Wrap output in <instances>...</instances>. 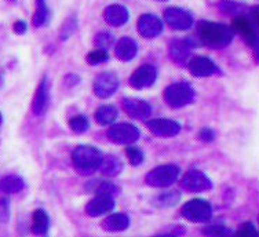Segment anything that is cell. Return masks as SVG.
<instances>
[{
  "mask_svg": "<svg viewBox=\"0 0 259 237\" xmlns=\"http://www.w3.org/2000/svg\"><path fill=\"white\" fill-rule=\"evenodd\" d=\"M89 120L85 116H75V117H72L69 120V127L72 129V131L76 134H81V133H85L87 130H89Z\"/></svg>",
  "mask_w": 259,
  "mask_h": 237,
  "instance_id": "cell-30",
  "label": "cell"
},
{
  "mask_svg": "<svg viewBox=\"0 0 259 237\" xmlns=\"http://www.w3.org/2000/svg\"><path fill=\"white\" fill-rule=\"evenodd\" d=\"M199 137L200 139H201V141H204V142H211V141H214L215 134L211 129H201L200 130Z\"/></svg>",
  "mask_w": 259,
  "mask_h": 237,
  "instance_id": "cell-38",
  "label": "cell"
},
{
  "mask_svg": "<svg viewBox=\"0 0 259 237\" xmlns=\"http://www.w3.org/2000/svg\"><path fill=\"white\" fill-rule=\"evenodd\" d=\"M123 109L125 110V113L128 114L130 117L138 118H148L152 113V108L146 101L142 99H135V98H125L123 99Z\"/></svg>",
  "mask_w": 259,
  "mask_h": 237,
  "instance_id": "cell-15",
  "label": "cell"
},
{
  "mask_svg": "<svg viewBox=\"0 0 259 237\" xmlns=\"http://www.w3.org/2000/svg\"><path fill=\"white\" fill-rule=\"evenodd\" d=\"M168 53L171 59L175 64L185 65L189 62L190 55H192V49L188 42L180 39H174L169 42Z\"/></svg>",
  "mask_w": 259,
  "mask_h": 237,
  "instance_id": "cell-17",
  "label": "cell"
},
{
  "mask_svg": "<svg viewBox=\"0 0 259 237\" xmlns=\"http://www.w3.org/2000/svg\"><path fill=\"white\" fill-rule=\"evenodd\" d=\"M197 33L203 45L215 50L228 47L234 36L233 29L230 26L209 21H200L197 25Z\"/></svg>",
  "mask_w": 259,
  "mask_h": 237,
  "instance_id": "cell-1",
  "label": "cell"
},
{
  "mask_svg": "<svg viewBox=\"0 0 259 237\" xmlns=\"http://www.w3.org/2000/svg\"><path fill=\"white\" fill-rule=\"evenodd\" d=\"M13 29H14V32L17 33V35H24L26 32V29H28V25H26L25 21H17L14 24V26H13Z\"/></svg>",
  "mask_w": 259,
  "mask_h": 237,
  "instance_id": "cell-39",
  "label": "cell"
},
{
  "mask_svg": "<svg viewBox=\"0 0 259 237\" xmlns=\"http://www.w3.org/2000/svg\"><path fill=\"white\" fill-rule=\"evenodd\" d=\"M25 188V182L20 175H6L0 179V190H3L7 194H13V193H20L22 189Z\"/></svg>",
  "mask_w": 259,
  "mask_h": 237,
  "instance_id": "cell-23",
  "label": "cell"
},
{
  "mask_svg": "<svg viewBox=\"0 0 259 237\" xmlns=\"http://www.w3.org/2000/svg\"><path fill=\"white\" fill-rule=\"evenodd\" d=\"M2 122H3V118H2V114H0V124H2Z\"/></svg>",
  "mask_w": 259,
  "mask_h": 237,
  "instance_id": "cell-41",
  "label": "cell"
},
{
  "mask_svg": "<svg viewBox=\"0 0 259 237\" xmlns=\"http://www.w3.org/2000/svg\"><path fill=\"white\" fill-rule=\"evenodd\" d=\"M233 237H258V230L251 222H245L236 230Z\"/></svg>",
  "mask_w": 259,
  "mask_h": 237,
  "instance_id": "cell-35",
  "label": "cell"
},
{
  "mask_svg": "<svg viewBox=\"0 0 259 237\" xmlns=\"http://www.w3.org/2000/svg\"><path fill=\"white\" fill-rule=\"evenodd\" d=\"M181 185L185 190L190 193H201L207 192L212 188V182L204 173H201L199 170H190L185 174Z\"/></svg>",
  "mask_w": 259,
  "mask_h": 237,
  "instance_id": "cell-6",
  "label": "cell"
},
{
  "mask_svg": "<svg viewBox=\"0 0 259 237\" xmlns=\"http://www.w3.org/2000/svg\"><path fill=\"white\" fill-rule=\"evenodd\" d=\"M181 194L177 190H169V192H164L161 194H157L153 200V204L156 207L161 208H168L175 206L177 203L180 202Z\"/></svg>",
  "mask_w": 259,
  "mask_h": 237,
  "instance_id": "cell-26",
  "label": "cell"
},
{
  "mask_svg": "<svg viewBox=\"0 0 259 237\" xmlns=\"http://www.w3.org/2000/svg\"><path fill=\"white\" fill-rule=\"evenodd\" d=\"M104 18L110 26H121L130 18L128 10L121 5H110L104 11Z\"/></svg>",
  "mask_w": 259,
  "mask_h": 237,
  "instance_id": "cell-18",
  "label": "cell"
},
{
  "mask_svg": "<svg viewBox=\"0 0 259 237\" xmlns=\"http://www.w3.org/2000/svg\"><path fill=\"white\" fill-rule=\"evenodd\" d=\"M101 226L104 230L110 233H119V232H124L127 230L130 226V218L128 215L121 213H116V214H110L108 217L105 218Z\"/></svg>",
  "mask_w": 259,
  "mask_h": 237,
  "instance_id": "cell-19",
  "label": "cell"
},
{
  "mask_svg": "<svg viewBox=\"0 0 259 237\" xmlns=\"http://www.w3.org/2000/svg\"><path fill=\"white\" fill-rule=\"evenodd\" d=\"M47 105H49V84H47V79L43 77L37 86L35 98L32 101V110L36 116H41L45 114Z\"/></svg>",
  "mask_w": 259,
  "mask_h": 237,
  "instance_id": "cell-20",
  "label": "cell"
},
{
  "mask_svg": "<svg viewBox=\"0 0 259 237\" xmlns=\"http://www.w3.org/2000/svg\"><path fill=\"white\" fill-rule=\"evenodd\" d=\"M119 89V79L115 73L104 72L100 73L94 80V93L100 98H108Z\"/></svg>",
  "mask_w": 259,
  "mask_h": 237,
  "instance_id": "cell-10",
  "label": "cell"
},
{
  "mask_svg": "<svg viewBox=\"0 0 259 237\" xmlns=\"http://www.w3.org/2000/svg\"><path fill=\"white\" fill-rule=\"evenodd\" d=\"M10 198L9 194L0 190V222L7 223L10 221Z\"/></svg>",
  "mask_w": 259,
  "mask_h": 237,
  "instance_id": "cell-29",
  "label": "cell"
},
{
  "mask_svg": "<svg viewBox=\"0 0 259 237\" xmlns=\"http://www.w3.org/2000/svg\"><path fill=\"white\" fill-rule=\"evenodd\" d=\"M127 152V157H128V162L133 166H140L142 162H144V153L140 148H135V146H130V148L125 149Z\"/></svg>",
  "mask_w": 259,
  "mask_h": 237,
  "instance_id": "cell-36",
  "label": "cell"
},
{
  "mask_svg": "<svg viewBox=\"0 0 259 237\" xmlns=\"http://www.w3.org/2000/svg\"><path fill=\"white\" fill-rule=\"evenodd\" d=\"M220 9L222 13L233 15H245V6L234 3V2H229V0H222L220 2Z\"/></svg>",
  "mask_w": 259,
  "mask_h": 237,
  "instance_id": "cell-28",
  "label": "cell"
},
{
  "mask_svg": "<svg viewBox=\"0 0 259 237\" xmlns=\"http://www.w3.org/2000/svg\"><path fill=\"white\" fill-rule=\"evenodd\" d=\"M164 20L169 28L177 30L189 29L193 25V17L181 7H168L164 11Z\"/></svg>",
  "mask_w": 259,
  "mask_h": 237,
  "instance_id": "cell-9",
  "label": "cell"
},
{
  "mask_svg": "<svg viewBox=\"0 0 259 237\" xmlns=\"http://www.w3.org/2000/svg\"><path fill=\"white\" fill-rule=\"evenodd\" d=\"M108 58H109V55H108V53L104 51V50H94V51H90V53L87 54V57H85L87 62L90 65H100L102 64V62H105V61H108Z\"/></svg>",
  "mask_w": 259,
  "mask_h": 237,
  "instance_id": "cell-34",
  "label": "cell"
},
{
  "mask_svg": "<svg viewBox=\"0 0 259 237\" xmlns=\"http://www.w3.org/2000/svg\"><path fill=\"white\" fill-rule=\"evenodd\" d=\"M49 226H50V218H49V214L46 213L45 210L41 208H37L33 215H32V225H30V229L32 232L36 236H43L49 230Z\"/></svg>",
  "mask_w": 259,
  "mask_h": 237,
  "instance_id": "cell-22",
  "label": "cell"
},
{
  "mask_svg": "<svg viewBox=\"0 0 259 237\" xmlns=\"http://www.w3.org/2000/svg\"><path fill=\"white\" fill-rule=\"evenodd\" d=\"M181 170L174 164H165L153 168L146 174L145 181L152 188H167L178 179Z\"/></svg>",
  "mask_w": 259,
  "mask_h": 237,
  "instance_id": "cell-3",
  "label": "cell"
},
{
  "mask_svg": "<svg viewBox=\"0 0 259 237\" xmlns=\"http://www.w3.org/2000/svg\"><path fill=\"white\" fill-rule=\"evenodd\" d=\"M190 73L196 76V77H207L218 72L217 65L207 57H194L190 58L188 62Z\"/></svg>",
  "mask_w": 259,
  "mask_h": 237,
  "instance_id": "cell-16",
  "label": "cell"
},
{
  "mask_svg": "<svg viewBox=\"0 0 259 237\" xmlns=\"http://www.w3.org/2000/svg\"><path fill=\"white\" fill-rule=\"evenodd\" d=\"M101 173L104 175H108V177H116L121 173V168H123V164L120 162L119 159L115 157V156H105L102 157V162H101Z\"/></svg>",
  "mask_w": 259,
  "mask_h": 237,
  "instance_id": "cell-24",
  "label": "cell"
},
{
  "mask_svg": "<svg viewBox=\"0 0 259 237\" xmlns=\"http://www.w3.org/2000/svg\"><path fill=\"white\" fill-rule=\"evenodd\" d=\"M97 194H102V196H109V198H113V196H117L120 194V188L117 185L112 182H101L97 188Z\"/></svg>",
  "mask_w": 259,
  "mask_h": 237,
  "instance_id": "cell-33",
  "label": "cell"
},
{
  "mask_svg": "<svg viewBox=\"0 0 259 237\" xmlns=\"http://www.w3.org/2000/svg\"><path fill=\"white\" fill-rule=\"evenodd\" d=\"M113 42H115L113 36L108 33V32H100L94 37V45L98 47V50H104V51L110 49L113 46Z\"/></svg>",
  "mask_w": 259,
  "mask_h": 237,
  "instance_id": "cell-31",
  "label": "cell"
},
{
  "mask_svg": "<svg viewBox=\"0 0 259 237\" xmlns=\"http://www.w3.org/2000/svg\"><path fill=\"white\" fill-rule=\"evenodd\" d=\"M138 32L145 39H153L163 32V22L153 14L141 15L138 20Z\"/></svg>",
  "mask_w": 259,
  "mask_h": 237,
  "instance_id": "cell-12",
  "label": "cell"
},
{
  "mask_svg": "<svg viewBox=\"0 0 259 237\" xmlns=\"http://www.w3.org/2000/svg\"><path fill=\"white\" fill-rule=\"evenodd\" d=\"M49 21V9L46 6V0H36V11L33 14V25L40 28Z\"/></svg>",
  "mask_w": 259,
  "mask_h": 237,
  "instance_id": "cell-27",
  "label": "cell"
},
{
  "mask_svg": "<svg viewBox=\"0 0 259 237\" xmlns=\"http://www.w3.org/2000/svg\"><path fill=\"white\" fill-rule=\"evenodd\" d=\"M160 2H165V0H160Z\"/></svg>",
  "mask_w": 259,
  "mask_h": 237,
  "instance_id": "cell-42",
  "label": "cell"
},
{
  "mask_svg": "<svg viewBox=\"0 0 259 237\" xmlns=\"http://www.w3.org/2000/svg\"><path fill=\"white\" fill-rule=\"evenodd\" d=\"M75 20H68L64 24V26H62V30H61V33H62V36H61V39L65 40V39H68L72 33H73V30H75L76 28V22L73 25H70L72 22H73Z\"/></svg>",
  "mask_w": 259,
  "mask_h": 237,
  "instance_id": "cell-37",
  "label": "cell"
},
{
  "mask_svg": "<svg viewBox=\"0 0 259 237\" xmlns=\"http://www.w3.org/2000/svg\"><path fill=\"white\" fill-rule=\"evenodd\" d=\"M203 234L207 237H230L232 236V230L226 226L214 225V226H208L203 229Z\"/></svg>",
  "mask_w": 259,
  "mask_h": 237,
  "instance_id": "cell-32",
  "label": "cell"
},
{
  "mask_svg": "<svg viewBox=\"0 0 259 237\" xmlns=\"http://www.w3.org/2000/svg\"><path fill=\"white\" fill-rule=\"evenodd\" d=\"M117 117V110H116L115 106H110V105H106V106H101L97 113H95V120L97 123L101 124V126H108V124H112Z\"/></svg>",
  "mask_w": 259,
  "mask_h": 237,
  "instance_id": "cell-25",
  "label": "cell"
},
{
  "mask_svg": "<svg viewBox=\"0 0 259 237\" xmlns=\"http://www.w3.org/2000/svg\"><path fill=\"white\" fill-rule=\"evenodd\" d=\"M113 208H115V199L97 194L94 199H91L90 202L87 203L85 213L90 217H101V215L110 213Z\"/></svg>",
  "mask_w": 259,
  "mask_h": 237,
  "instance_id": "cell-14",
  "label": "cell"
},
{
  "mask_svg": "<svg viewBox=\"0 0 259 237\" xmlns=\"http://www.w3.org/2000/svg\"><path fill=\"white\" fill-rule=\"evenodd\" d=\"M256 22L249 18L248 15H236L233 18V25L232 29L233 32H237L243 39L252 47H256L258 42V35H256Z\"/></svg>",
  "mask_w": 259,
  "mask_h": 237,
  "instance_id": "cell-8",
  "label": "cell"
},
{
  "mask_svg": "<svg viewBox=\"0 0 259 237\" xmlns=\"http://www.w3.org/2000/svg\"><path fill=\"white\" fill-rule=\"evenodd\" d=\"M108 138L115 143L130 145L140 138V130L128 123H119L108 130Z\"/></svg>",
  "mask_w": 259,
  "mask_h": 237,
  "instance_id": "cell-7",
  "label": "cell"
},
{
  "mask_svg": "<svg viewBox=\"0 0 259 237\" xmlns=\"http://www.w3.org/2000/svg\"><path fill=\"white\" fill-rule=\"evenodd\" d=\"M181 214L189 222L203 223L211 219L212 208H211V204L203 199H193L184 204Z\"/></svg>",
  "mask_w": 259,
  "mask_h": 237,
  "instance_id": "cell-4",
  "label": "cell"
},
{
  "mask_svg": "<svg viewBox=\"0 0 259 237\" xmlns=\"http://www.w3.org/2000/svg\"><path fill=\"white\" fill-rule=\"evenodd\" d=\"M72 160L75 168L81 175H90L95 173L102 162V153L100 149L90 146V145H81L73 150Z\"/></svg>",
  "mask_w": 259,
  "mask_h": 237,
  "instance_id": "cell-2",
  "label": "cell"
},
{
  "mask_svg": "<svg viewBox=\"0 0 259 237\" xmlns=\"http://www.w3.org/2000/svg\"><path fill=\"white\" fill-rule=\"evenodd\" d=\"M194 98V90L188 83H174L164 90V99L172 108H182Z\"/></svg>",
  "mask_w": 259,
  "mask_h": 237,
  "instance_id": "cell-5",
  "label": "cell"
},
{
  "mask_svg": "<svg viewBox=\"0 0 259 237\" xmlns=\"http://www.w3.org/2000/svg\"><path fill=\"white\" fill-rule=\"evenodd\" d=\"M148 129L150 133L155 134L157 137H174L181 131L180 123H177L171 118H155V120H149L148 123Z\"/></svg>",
  "mask_w": 259,
  "mask_h": 237,
  "instance_id": "cell-13",
  "label": "cell"
},
{
  "mask_svg": "<svg viewBox=\"0 0 259 237\" xmlns=\"http://www.w3.org/2000/svg\"><path fill=\"white\" fill-rule=\"evenodd\" d=\"M157 77V72H156L155 66L152 65H142L138 69L134 70V73L130 77V86L137 90L146 89L150 87L152 84L156 82Z\"/></svg>",
  "mask_w": 259,
  "mask_h": 237,
  "instance_id": "cell-11",
  "label": "cell"
},
{
  "mask_svg": "<svg viewBox=\"0 0 259 237\" xmlns=\"http://www.w3.org/2000/svg\"><path fill=\"white\" fill-rule=\"evenodd\" d=\"M116 57L120 61H131L135 58V55L138 54V45L134 39L131 37H121V39L116 43L115 47Z\"/></svg>",
  "mask_w": 259,
  "mask_h": 237,
  "instance_id": "cell-21",
  "label": "cell"
},
{
  "mask_svg": "<svg viewBox=\"0 0 259 237\" xmlns=\"http://www.w3.org/2000/svg\"><path fill=\"white\" fill-rule=\"evenodd\" d=\"M157 237H175L172 234H163V236H157Z\"/></svg>",
  "mask_w": 259,
  "mask_h": 237,
  "instance_id": "cell-40",
  "label": "cell"
}]
</instances>
